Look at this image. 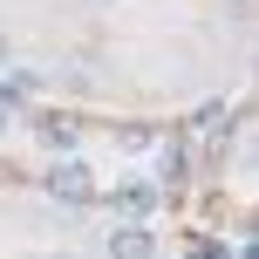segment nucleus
I'll use <instances>...</instances> for the list:
<instances>
[{"label":"nucleus","mask_w":259,"mask_h":259,"mask_svg":"<svg viewBox=\"0 0 259 259\" xmlns=\"http://www.w3.org/2000/svg\"><path fill=\"white\" fill-rule=\"evenodd\" d=\"M34 130H41V143H48V150H75V123H68V116H41Z\"/></svg>","instance_id":"obj_4"},{"label":"nucleus","mask_w":259,"mask_h":259,"mask_svg":"<svg viewBox=\"0 0 259 259\" xmlns=\"http://www.w3.org/2000/svg\"><path fill=\"white\" fill-rule=\"evenodd\" d=\"M157 198H164V191H157V184H123V191H116V198H109V205H116V211H123V219H130V225H137V219H143V211H150V205H157Z\"/></svg>","instance_id":"obj_3"},{"label":"nucleus","mask_w":259,"mask_h":259,"mask_svg":"<svg viewBox=\"0 0 259 259\" xmlns=\"http://www.w3.org/2000/svg\"><path fill=\"white\" fill-rule=\"evenodd\" d=\"M191 259H225V246H211V239H205V246H191Z\"/></svg>","instance_id":"obj_6"},{"label":"nucleus","mask_w":259,"mask_h":259,"mask_svg":"<svg viewBox=\"0 0 259 259\" xmlns=\"http://www.w3.org/2000/svg\"><path fill=\"white\" fill-rule=\"evenodd\" d=\"M0 62H7V34H0Z\"/></svg>","instance_id":"obj_7"},{"label":"nucleus","mask_w":259,"mask_h":259,"mask_svg":"<svg viewBox=\"0 0 259 259\" xmlns=\"http://www.w3.org/2000/svg\"><path fill=\"white\" fill-rule=\"evenodd\" d=\"M109 259H157V232L150 225H116L109 232Z\"/></svg>","instance_id":"obj_2"},{"label":"nucleus","mask_w":259,"mask_h":259,"mask_svg":"<svg viewBox=\"0 0 259 259\" xmlns=\"http://www.w3.org/2000/svg\"><path fill=\"white\" fill-rule=\"evenodd\" d=\"M157 178H164L157 191H170V184H184V150H178V143H164V157H157Z\"/></svg>","instance_id":"obj_5"},{"label":"nucleus","mask_w":259,"mask_h":259,"mask_svg":"<svg viewBox=\"0 0 259 259\" xmlns=\"http://www.w3.org/2000/svg\"><path fill=\"white\" fill-rule=\"evenodd\" d=\"M48 191H55V198H68V205H89V198H96L89 164H75V157H68V164H55V170H48Z\"/></svg>","instance_id":"obj_1"}]
</instances>
